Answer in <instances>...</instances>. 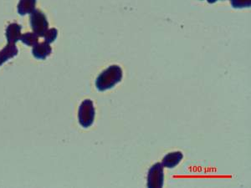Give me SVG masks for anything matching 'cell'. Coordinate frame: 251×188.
<instances>
[{"instance_id":"cell-1","label":"cell","mask_w":251,"mask_h":188,"mask_svg":"<svg viewBox=\"0 0 251 188\" xmlns=\"http://www.w3.org/2000/svg\"><path fill=\"white\" fill-rule=\"evenodd\" d=\"M123 79V70L120 66H111L98 76L96 86L99 92H105L106 90L114 87L117 83Z\"/></svg>"},{"instance_id":"cell-2","label":"cell","mask_w":251,"mask_h":188,"mask_svg":"<svg viewBox=\"0 0 251 188\" xmlns=\"http://www.w3.org/2000/svg\"><path fill=\"white\" fill-rule=\"evenodd\" d=\"M95 111L93 102L91 100H84L79 108L78 118L79 122L84 128L90 127L94 122Z\"/></svg>"},{"instance_id":"cell-3","label":"cell","mask_w":251,"mask_h":188,"mask_svg":"<svg viewBox=\"0 0 251 188\" xmlns=\"http://www.w3.org/2000/svg\"><path fill=\"white\" fill-rule=\"evenodd\" d=\"M30 24L34 34L39 37H44L46 31L48 30L49 23L46 15L43 12L34 9L30 15Z\"/></svg>"},{"instance_id":"cell-4","label":"cell","mask_w":251,"mask_h":188,"mask_svg":"<svg viewBox=\"0 0 251 188\" xmlns=\"http://www.w3.org/2000/svg\"><path fill=\"white\" fill-rule=\"evenodd\" d=\"M163 181H164V174H163V164L156 163L149 170V175H148V188H163Z\"/></svg>"},{"instance_id":"cell-5","label":"cell","mask_w":251,"mask_h":188,"mask_svg":"<svg viewBox=\"0 0 251 188\" xmlns=\"http://www.w3.org/2000/svg\"><path fill=\"white\" fill-rule=\"evenodd\" d=\"M51 51L52 48L50 44L42 42V43L36 44L35 46H33L32 54L38 60H45L47 56L51 54Z\"/></svg>"},{"instance_id":"cell-6","label":"cell","mask_w":251,"mask_h":188,"mask_svg":"<svg viewBox=\"0 0 251 188\" xmlns=\"http://www.w3.org/2000/svg\"><path fill=\"white\" fill-rule=\"evenodd\" d=\"M22 27L18 24H10L6 29V38L9 44H15L21 39Z\"/></svg>"},{"instance_id":"cell-7","label":"cell","mask_w":251,"mask_h":188,"mask_svg":"<svg viewBox=\"0 0 251 188\" xmlns=\"http://www.w3.org/2000/svg\"><path fill=\"white\" fill-rule=\"evenodd\" d=\"M183 155L180 151H175L171 152L168 155H166L163 159V165L167 168H174L179 164L180 162L183 159Z\"/></svg>"},{"instance_id":"cell-8","label":"cell","mask_w":251,"mask_h":188,"mask_svg":"<svg viewBox=\"0 0 251 188\" xmlns=\"http://www.w3.org/2000/svg\"><path fill=\"white\" fill-rule=\"evenodd\" d=\"M18 52L17 47L15 44H9L0 51V66H2L3 63L10 60L11 58L15 57V55H17Z\"/></svg>"},{"instance_id":"cell-9","label":"cell","mask_w":251,"mask_h":188,"mask_svg":"<svg viewBox=\"0 0 251 188\" xmlns=\"http://www.w3.org/2000/svg\"><path fill=\"white\" fill-rule=\"evenodd\" d=\"M36 0H20L18 4V12L20 15L31 14L35 9Z\"/></svg>"},{"instance_id":"cell-10","label":"cell","mask_w":251,"mask_h":188,"mask_svg":"<svg viewBox=\"0 0 251 188\" xmlns=\"http://www.w3.org/2000/svg\"><path fill=\"white\" fill-rule=\"evenodd\" d=\"M20 40L27 46H34L36 44H38L39 36L34 33H26V34L21 35Z\"/></svg>"},{"instance_id":"cell-11","label":"cell","mask_w":251,"mask_h":188,"mask_svg":"<svg viewBox=\"0 0 251 188\" xmlns=\"http://www.w3.org/2000/svg\"><path fill=\"white\" fill-rule=\"evenodd\" d=\"M58 31L56 29H48L46 34L44 35L46 43L50 44L54 42L57 38Z\"/></svg>"},{"instance_id":"cell-12","label":"cell","mask_w":251,"mask_h":188,"mask_svg":"<svg viewBox=\"0 0 251 188\" xmlns=\"http://www.w3.org/2000/svg\"><path fill=\"white\" fill-rule=\"evenodd\" d=\"M230 2L235 9L250 8L251 5V0H230Z\"/></svg>"},{"instance_id":"cell-13","label":"cell","mask_w":251,"mask_h":188,"mask_svg":"<svg viewBox=\"0 0 251 188\" xmlns=\"http://www.w3.org/2000/svg\"><path fill=\"white\" fill-rule=\"evenodd\" d=\"M208 1V3H215L217 0H207Z\"/></svg>"}]
</instances>
